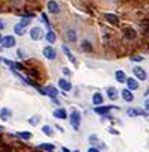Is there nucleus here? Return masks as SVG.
I'll list each match as a JSON object with an SVG mask.
<instances>
[{
  "mask_svg": "<svg viewBox=\"0 0 149 152\" xmlns=\"http://www.w3.org/2000/svg\"><path fill=\"white\" fill-rule=\"evenodd\" d=\"M41 35H42V30H41V27H33V29L30 30V38H32L33 41H38V39H41Z\"/></svg>",
  "mask_w": 149,
  "mask_h": 152,
  "instance_id": "14",
  "label": "nucleus"
},
{
  "mask_svg": "<svg viewBox=\"0 0 149 152\" xmlns=\"http://www.w3.org/2000/svg\"><path fill=\"white\" fill-rule=\"evenodd\" d=\"M47 9H48L50 14H59V11H60L57 2H54V0H50V2L47 3Z\"/></svg>",
  "mask_w": 149,
  "mask_h": 152,
  "instance_id": "6",
  "label": "nucleus"
},
{
  "mask_svg": "<svg viewBox=\"0 0 149 152\" xmlns=\"http://www.w3.org/2000/svg\"><path fill=\"white\" fill-rule=\"evenodd\" d=\"M63 74H65V75H69L71 72H69V69H68V68H63Z\"/></svg>",
  "mask_w": 149,
  "mask_h": 152,
  "instance_id": "34",
  "label": "nucleus"
},
{
  "mask_svg": "<svg viewBox=\"0 0 149 152\" xmlns=\"http://www.w3.org/2000/svg\"><path fill=\"white\" fill-rule=\"evenodd\" d=\"M69 122H71V125H72L74 129H78V128H80V122H81V115H80V112L74 110V112L69 115Z\"/></svg>",
  "mask_w": 149,
  "mask_h": 152,
  "instance_id": "1",
  "label": "nucleus"
},
{
  "mask_svg": "<svg viewBox=\"0 0 149 152\" xmlns=\"http://www.w3.org/2000/svg\"><path fill=\"white\" fill-rule=\"evenodd\" d=\"M63 53H65L66 54V57L71 60V63H74V65H77V60H75V57L72 56V53L69 51V48L68 47H65V45H63Z\"/></svg>",
  "mask_w": 149,
  "mask_h": 152,
  "instance_id": "19",
  "label": "nucleus"
},
{
  "mask_svg": "<svg viewBox=\"0 0 149 152\" xmlns=\"http://www.w3.org/2000/svg\"><path fill=\"white\" fill-rule=\"evenodd\" d=\"M131 60H133V62H142L143 57H142V56H131Z\"/></svg>",
  "mask_w": 149,
  "mask_h": 152,
  "instance_id": "30",
  "label": "nucleus"
},
{
  "mask_svg": "<svg viewBox=\"0 0 149 152\" xmlns=\"http://www.w3.org/2000/svg\"><path fill=\"white\" fill-rule=\"evenodd\" d=\"M88 152H99L96 148H91V149H88Z\"/></svg>",
  "mask_w": 149,
  "mask_h": 152,
  "instance_id": "35",
  "label": "nucleus"
},
{
  "mask_svg": "<svg viewBox=\"0 0 149 152\" xmlns=\"http://www.w3.org/2000/svg\"><path fill=\"white\" fill-rule=\"evenodd\" d=\"M109 133H110V134H115V136H118V134H119V131H116V129H113V128H110V129H109Z\"/></svg>",
  "mask_w": 149,
  "mask_h": 152,
  "instance_id": "33",
  "label": "nucleus"
},
{
  "mask_svg": "<svg viewBox=\"0 0 149 152\" xmlns=\"http://www.w3.org/2000/svg\"><path fill=\"white\" fill-rule=\"evenodd\" d=\"M113 108V105H99V107H95V113H98V115H105L107 116V113Z\"/></svg>",
  "mask_w": 149,
  "mask_h": 152,
  "instance_id": "8",
  "label": "nucleus"
},
{
  "mask_svg": "<svg viewBox=\"0 0 149 152\" xmlns=\"http://www.w3.org/2000/svg\"><path fill=\"white\" fill-rule=\"evenodd\" d=\"M121 94H122V95H121V96H122V99H123V101H126V102H131V101L134 99V95L131 94V91H130V89H123Z\"/></svg>",
  "mask_w": 149,
  "mask_h": 152,
  "instance_id": "10",
  "label": "nucleus"
},
{
  "mask_svg": "<svg viewBox=\"0 0 149 152\" xmlns=\"http://www.w3.org/2000/svg\"><path fill=\"white\" fill-rule=\"evenodd\" d=\"M126 86H128V89L130 91H136L137 88H139V83H137V80L136 78H133V77H130V78H126Z\"/></svg>",
  "mask_w": 149,
  "mask_h": 152,
  "instance_id": "13",
  "label": "nucleus"
},
{
  "mask_svg": "<svg viewBox=\"0 0 149 152\" xmlns=\"http://www.w3.org/2000/svg\"><path fill=\"white\" fill-rule=\"evenodd\" d=\"M136 36H137V32L134 30V29H131V27H126V29H123V38L125 39H136Z\"/></svg>",
  "mask_w": 149,
  "mask_h": 152,
  "instance_id": "5",
  "label": "nucleus"
},
{
  "mask_svg": "<svg viewBox=\"0 0 149 152\" xmlns=\"http://www.w3.org/2000/svg\"><path fill=\"white\" fill-rule=\"evenodd\" d=\"M3 27H5V24L2 23V21H0V29H3Z\"/></svg>",
  "mask_w": 149,
  "mask_h": 152,
  "instance_id": "37",
  "label": "nucleus"
},
{
  "mask_svg": "<svg viewBox=\"0 0 149 152\" xmlns=\"http://www.w3.org/2000/svg\"><path fill=\"white\" fill-rule=\"evenodd\" d=\"M72 152H80V151H72Z\"/></svg>",
  "mask_w": 149,
  "mask_h": 152,
  "instance_id": "40",
  "label": "nucleus"
},
{
  "mask_svg": "<svg viewBox=\"0 0 149 152\" xmlns=\"http://www.w3.org/2000/svg\"><path fill=\"white\" fill-rule=\"evenodd\" d=\"M107 95H109V98L113 99V101L118 99V91H116L115 88H109V89H107Z\"/></svg>",
  "mask_w": 149,
  "mask_h": 152,
  "instance_id": "21",
  "label": "nucleus"
},
{
  "mask_svg": "<svg viewBox=\"0 0 149 152\" xmlns=\"http://www.w3.org/2000/svg\"><path fill=\"white\" fill-rule=\"evenodd\" d=\"M65 38H66L69 42H75V41H77V32H75L74 29H68V30L65 32Z\"/></svg>",
  "mask_w": 149,
  "mask_h": 152,
  "instance_id": "11",
  "label": "nucleus"
},
{
  "mask_svg": "<svg viewBox=\"0 0 149 152\" xmlns=\"http://www.w3.org/2000/svg\"><path fill=\"white\" fill-rule=\"evenodd\" d=\"M81 48H83L84 51H91V50H92V45H91V42H88V41H83V44H81Z\"/></svg>",
  "mask_w": 149,
  "mask_h": 152,
  "instance_id": "25",
  "label": "nucleus"
},
{
  "mask_svg": "<svg viewBox=\"0 0 149 152\" xmlns=\"http://www.w3.org/2000/svg\"><path fill=\"white\" fill-rule=\"evenodd\" d=\"M133 74H134V77H137V80H146V71L142 68V66H136L134 69H133Z\"/></svg>",
  "mask_w": 149,
  "mask_h": 152,
  "instance_id": "3",
  "label": "nucleus"
},
{
  "mask_svg": "<svg viewBox=\"0 0 149 152\" xmlns=\"http://www.w3.org/2000/svg\"><path fill=\"white\" fill-rule=\"evenodd\" d=\"M14 32H15L17 35H23V33H24V29H23V27H20V26L17 24V26L14 27Z\"/></svg>",
  "mask_w": 149,
  "mask_h": 152,
  "instance_id": "29",
  "label": "nucleus"
},
{
  "mask_svg": "<svg viewBox=\"0 0 149 152\" xmlns=\"http://www.w3.org/2000/svg\"><path fill=\"white\" fill-rule=\"evenodd\" d=\"M45 95H48L51 99L56 101V96L59 95V92H57V89L54 88V86H47V88H45Z\"/></svg>",
  "mask_w": 149,
  "mask_h": 152,
  "instance_id": "7",
  "label": "nucleus"
},
{
  "mask_svg": "<svg viewBox=\"0 0 149 152\" xmlns=\"http://www.w3.org/2000/svg\"><path fill=\"white\" fill-rule=\"evenodd\" d=\"M59 88L63 89V91H71V83L66 78H60L59 80Z\"/></svg>",
  "mask_w": 149,
  "mask_h": 152,
  "instance_id": "15",
  "label": "nucleus"
},
{
  "mask_svg": "<svg viewBox=\"0 0 149 152\" xmlns=\"http://www.w3.org/2000/svg\"><path fill=\"white\" fill-rule=\"evenodd\" d=\"M126 113H128V116H145V118H149V113L146 110H140V108H130Z\"/></svg>",
  "mask_w": 149,
  "mask_h": 152,
  "instance_id": "2",
  "label": "nucleus"
},
{
  "mask_svg": "<svg viewBox=\"0 0 149 152\" xmlns=\"http://www.w3.org/2000/svg\"><path fill=\"white\" fill-rule=\"evenodd\" d=\"M115 77H116V80H118L119 83H125V81H126V75H125V72H123L122 69H118V71L115 72Z\"/></svg>",
  "mask_w": 149,
  "mask_h": 152,
  "instance_id": "17",
  "label": "nucleus"
},
{
  "mask_svg": "<svg viewBox=\"0 0 149 152\" xmlns=\"http://www.w3.org/2000/svg\"><path fill=\"white\" fill-rule=\"evenodd\" d=\"M44 56L47 57V59H50V60H53V59H56V50L53 48V47H45L44 48Z\"/></svg>",
  "mask_w": 149,
  "mask_h": 152,
  "instance_id": "9",
  "label": "nucleus"
},
{
  "mask_svg": "<svg viewBox=\"0 0 149 152\" xmlns=\"http://www.w3.org/2000/svg\"><path fill=\"white\" fill-rule=\"evenodd\" d=\"M42 133H44L45 136H48V137H51L53 136V129H51L50 125H44L42 126Z\"/></svg>",
  "mask_w": 149,
  "mask_h": 152,
  "instance_id": "24",
  "label": "nucleus"
},
{
  "mask_svg": "<svg viewBox=\"0 0 149 152\" xmlns=\"http://www.w3.org/2000/svg\"><path fill=\"white\" fill-rule=\"evenodd\" d=\"M62 152H71L69 149H66V148H62Z\"/></svg>",
  "mask_w": 149,
  "mask_h": 152,
  "instance_id": "36",
  "label": "nucleus"
},
{
  "mask_svg": "<svg viewBox=\"0 0 149 152\" xmlns=\"http://www.w3.org/2000/svg\"><path fill=\"white\" fill-rule=\"evenodd\" d=\"M2 44H3V47L5 48H12L14 45H15V38L14 36H5L3 38V41H2Z\"/></svg>",
  "mask_w": 149,
  "mask_h": 152,
  "instance_id": "4",
  "label": "nucleus"
},
{
  "mask_svg": "<svg viewBox=\"0 0 149 152\" xmlns=\"http://www.w3.org/2000/svg\"><path fill=\"white\" fill-rule=\"evenodd\" d=\"M29 23H30V21H29V18H23V20H21L20 23H18V26L24 29V27H27V26H29Z\"/></svg>",
  "mask_w": 149,
  "mask_h": 152,
  "instance_id": "26",
  "label": "nucleus"
},
{
  "mask_svg": "<svg viewBox=\"0 0 149 152\" xmlns=\"http://www.w3.org/2000/svg\"><path fill=\"white\" fill-rule=\"evenodd\" d=\"M0 62H2V59H0Z\"/></svg>",
  "mask_w": 149,
  "mask_h": 152,
  "instance_id": "41",
  "label": "nucleus"
},
{
  "mask_svg": "<svg viewBox=\"0 0 149 152\" xmlns=\"http://www.w3.org/2000/svg\"><path fill=\"white\" fill-rule=\"evenodd\" d=\"M53 116L57 118V119H65V118H68V113H66L65 108H57V110L53 112Z\"/></svg>",
  "mask_w": 149,
  "mask_h": 152,
  "instance_id": "12",
  "label": "nucleus"
},
{
  "mask_svg": "<svg viewBox=\"0 0 149 152\" xmlns=\"http://www.w3.org/2000/svg\"><path fill=\"white\" fill-rule=\"evenodd\" d=\"M102 99H104V98H102L101 94H93V96H92V102H93L96 107H99V105L102 104Z\"/></svg>",
  "mask_w": 149,
  "mask_h": 152,
  "instance_id": "18",
  "label": "nucleus"
},
{
  "mask_svg": "<svg viewBox=\"0 0 149 152\" xmlns=\"http://www.w3.org/2000/svg\"><path fill=\"white\" fill-rule=\"evenodd\" d=\"M145 108H146V112L149 113V98H148V99L145 101Z\"/></svg>",
  "mask_w": 149,
  "mask_h": 152,
  "instance_id": "32",
  "label": "nucleus"
},
{
  "mask_svg": "<svg viewBox=\"0 0 149 152\" xmlns=\"http://www.w3.org/2000/svg\"><path fill=\"white\" fill-rule=\"evenodd\" d=\"M3 41V38H2V33H0V42H2Z\"/></svg>",
  "mask_w": 149,
  "mask_h": 152,
  "instance_id": "38",
  "label": "nucleus"
},
{
  "mask_svg": "<svg viewBox=\"0 0 149 152\" xmlns=\"http://www.w3.org/2000/svg\"><path fill=\"white\" fill-rule=\"evenodd\" d=\"M45 38H47V41L50 42V44H53V42L56 41V35H54V32H53V30H48V32H47V35H45Z\"/></svg>",
  "mask_w": 149,
  "mask_h": 152,
  "instance_id": "23",
  "label": "nucleus"
},
{
  "mask_svg": "<svg viewBox=\"0 0 149 152\" xmlns=\"http://www.w3.org/2000/svg\"><path fill=\"white\" fill-rule=\"evenodd\" d=\"M96 140H98L96 136H91V137H89V142H91V143H96Z\"/></svg>",
  "mask_w": 149,
  "mask_h": 152,
  "instance_id": "31",
  "label": "nucleus"
},
{
  "mask_svg": "<svg viewBox=\"0 0 149 152\" xmlns=\"http://www.w3.org/2000/svg\"><path fill=\"white\" fill-rule=\"evenodd\" d=\"M38 122H39V116H32L29 119V124L30 125H38Z\"/></svg>",
  "mask_w": 149,
  "mask_h": 152,
  "instance_id": "28",
  "label": "nucleus"
},
{
  "mask_svg": "<svg viewBox=\"0 0 149 152\" xmlns=\"http://www.w3.org/2000/svg\"><path fill=\"white\" fill-rule=\"evenodd\" d=\"M38 148L42 149V151H47V152H53V151H54V145H51V143H42V145H39Z\"/></svg>",
  "mask_w": 149,
  "mask_h": 152,
  "instance_id": "20",
  "label": "nucleus"
},
{
  "mask_svg": "<svg viewBox=\"0 0 149 152\" xmlns=\"http://www.w3.org/2000/svg\"><path fill=\"white\" fill-rule=\"evenodd\" d=\"M18 136H20L21 139H24V140H30V139H32V134H30V133H18Z\"/></svg>",
  "mask_w": 149,
  "mask_h": 152,
  "instance_id": "27",
  "label": "nucleus"
},
{
  "mask_svg": "<svg viewBox=\"0 0 149 152\" xmlns=\"http://www.w3.org/2000/svg\"><path fill=\"white\" fill-rule=\"evenodd\" d=\"M146 95H148V96H149V89H148V91H146Z\"/></svg>",
  "mask_w": 149,
  "mask_h": 152,
  "instance_id": "39",
  "label": "nucleus"
},
{
  "mask_svg": "<svg viewBox=\"0 0 149 152\" xmlns=\"http://www.w3.org/2000/svg\"><path fill=\"white\" fill-rule=\"evenodd\" d=\"M104 17H105V20L110 21V23H113V24H116V23H118V17H116L115 14H105Z\"/></svg>",
  "mask_w": 149,
  "mask_h": 152,
  "instance_id": "22",
  "label": "nucleus"
},
{
  "mask_svg": "<svg viewBox=\"0 0 149 152\" xmlns=\"http://www.w3.org/2000/svg\"><path fill=\"white\" fill-rule=\"evenodd\" d=\"M11 116H12V112L9 110L8 107H3L2 110H0V118H2L3 121H8V119H9Z\"/></svg>",
  "mask_w": 149,
  "mask_h": 152,
  "instance_id": "16",
  "label": "nucleus"
}]
</instances>
